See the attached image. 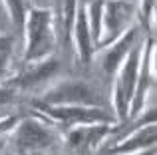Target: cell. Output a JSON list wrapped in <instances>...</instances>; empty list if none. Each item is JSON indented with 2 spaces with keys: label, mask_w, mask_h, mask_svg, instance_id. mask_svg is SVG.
<instances>
[{
  "label": "cell",
  "mask_w": 157,
  "mask_h": 155,
  "mask_svg": "<svg viewBox=\"0 0 157 155\" xmlns=\"http://www.w3.org/2000/svg\"><path fill=\"white\" fill-rule=\"evenodd\" d=\"M22 30H24V38H26L24 56H22L24 64L38 62V60L54 56L56 42H58V22L52 10L30 6L26 12Z\"/></svg>",
  "instance_id": "6da1fadb"
},
{
  "label": "cell",
  "mask_w": 157,
  "mask_h": 155,
  "mask_svg": "<svg viewBox=\"0 0 157 155\" xmlns=\"http://www.w3.org/2000/svg\"><path fill=\"white\" fill-rule=\"evenodd\" d=\"M143 42L145 38H139L131 46L129 54L113 74V96H111V105H113V115L117 123H127L129 119V104L137 84V72H139V60L143 52Z\"/></svg>",
  "instance_id": "7a4b0ae2"
},
{
  "label": "cell",
  "mask_w": 157,
  "mask_h": 155,
  "mask_svg": "<svg viewBox=\"0 0 157 155\" xmlns=\"http://www.w3.org/2000/svg\"><path fill=\"white\" fill-rule=\"evenodd\" d=\"M8 141L14 145L16 153H46L56 141V131L42 115H26L20 117L8 133Z\"/></svg>",
  "instance_id": "3957f363"
},
{
  "label": "cell",
  "mask_w": 157,
  "mask_h": 155,
  "mask_svg": "<svg viewBox=\"0 0 157 155\" xmlns=\"http://www.w3.org/2000/svg\"><path fill=\"white\" fill-rule=\"evenodd\" d=\"M38 115L48 119L52 125H62L70 129L82 123H117L115 115L104 105H44L34 104Z\"/></svg>",
  "instance_id": "277c9868"
},
{
  "label": "cell",
  "mask_w": 157,
  "mask_h": 155,
  "mask_svg": "<svg viewBox=\"0 0 157 155\" xmlns=\"http://www.w3.org/2000/svg\"><path fill=\"white\" fill-rule=\"evenodd\" d=\"M32 104L44 105H104L100 92L86 80H62L52 84L36 97Z\"/></svg>",
  "instance_id": "5b68a950"
},
{
  "label": "cell",
  "mask_w": 157,
  "mask_h": 155,
  "mask_svg": "<svg viewBox=\"0 0 157 155\" xmlns=\"http://www.w3.org/2000/svg\"><path fill=\"white\" fill-rule=\"evenodd\" d=\"M135 16H137V2H131V0H104L100 40H98L96 50L109 46L125 30H129L135 22Z\"/></svg>",
  "instance_id": "8992f818"
},
{
  "label": "cell",
  "mask_w": 157,
  "mask_h": 155,
  "mask_svg": "<svg viewBox=\"0 0 157 155\" xmlns=\"http://www.w3.org/2000/svg\"><path fill=\"white\" fill-rule=\"evenodd\" d=\"M153 46H155L153 36H147L145 42H143L141 60H139L137 84H135V92H133V97H131V104H129V119H133L135 115H139L145 109L147 97L153 92V84H155V62H153L155 48Z\"/></svg>",
  "instance_id": "52a82bcc"
},
{
  "label": "cell",
  "mask_w": 157,
  "mask_h": 155,
  "mask_svg": "<svg viewBox=\"0 0 157 155\" xmlns=\"http://www.w3.org/2000/svg\"><path fill=\"white\" fill-rule=\"evenodd\" d=\"M115 131V123H82L66 129V143L78 155H88L96 151L105 137Z\"/></svg>",
  "instance_id": "ba28073f"
},
{
  "label": "cell",
  "mask_w": 157,
  "mask_h": 155,
  "mask_svg": "<svg viewBox=\"0 0 157 155\" xmlns=\"http://www.w3.org/2000/svg\"><path fill=\"white\" fill-rule=\"evenodd\" d=\"M60 70V64L58 60L50 56V58H44L38 60V62H30V64H24L22 72L14 78V80L6 81L10 88L14 89H34V88H42L46 85L48 81L52 80L54 76L58 74Z\"/></svg>",
  "instance_id": "9c48e42d"
},
{
  "label": "cell",
  "mask_w": 157,
  "mask_h": 155,
  "mask_svg": "<svg viewBox=\"0 0 157 155\" xmlns=\"http://www.w3.org/2000/svg\"><path fill=\"white\" fill-rule=\"evenodd\" d=\"M155 139H157L155 121H151V123H143V125H135V129H131L127 135L119 137V139L111 145L109 153L111 155L139 153V151H143V149L155 147Z\"/></svg>",
  "instance_id": "30bf717a"
},
{
  "label": "cell",
  "mask_w": 157,
  "mask_h": 155,
  "mask_svg": "<svg viewBox=\"0 0 157 155\" xmlns=\"http://www.w3.org/2000/svg\"><path fill=\"white\" fill-rule=\"evenodd\" d=\"M139 38H141V32H139V28L133 24L129 30H125L117 40H113L109 46L101 48V68H104V72L107 76H113L115 72H117V68L121 66L125 56L129 54L131 46H133Z\"/></svg>",
  "instance_id": "8fae6325"
},
{
  "label": "cell",
  "mask_w": 157,
  "mask_h": 155,
  "mask_svg": "<svg viewBox=\"0 0 157 155\" xmlns=\"http://www.w3.org/2000/svg\"><path fill=\"white\" fill-rule=\"evenodd\" d=\"M72 46L76 48L78 60H82L84 64H88L92 60L94 52H96L90 24H88V14H86V0L78 2L76 20H74V26H72Z\"/></svg>",
  "instance_id": "7c38bea8"
},
{
  "label": "cell",
  "mask_w": 157,
  "mask_h": 155,
  "mask_svg": "<svg viewBox=\"0 0 157 155\" xmlns=\"http://www.w3.org/2000/svg\"><path fill=\"white\" fill-rule=\"evenodd\" d=\"M78 2L80 0H62V8H60V38L64 42V46L72 48V26L76 20V10H78Z\"/></svg>",
  "instance_id": "4fadbf2b"
},
{
  "label": "cell",
  "mask_w": 157,
  "mask_h": 155,
  "mask_svg": "<svg viewBox=\"0 0 157 155\" xmlns=\"http://www.w3.org/2000/svg\"><path fill=\"white\" fill-rule=\"evenodd\" d=\"M12 54H14V36L0 34V84H6Z\"/></svg>",
  "instance_id": "5bb4252c"
},
{
  "label": "cell",
  "mask_w": 157,
  "mask_h": 155,
  "mask_svg": "<svg viewBox=\"0 0 157 155\" xmlns=\"http://www.w3.org/2000/svg\"><path fill=\"white\" fill-rule=\"evenodd\" d=\"M4 6H6V12L8 16H10L12 24H14L16 28H20L22 30L24 26V20H26V12H28V0H2Z\"/></svg>",
  "instance_id": "9a60e30c"
},
{
  "label": "cell",
  "mask_w": 157,
  "mask_h": 155,
  "mask_svg": "<svg viewBox=\"0 0 157 155\" xmlns=\"http://www.w3.org/2000/svg\"><path fill=\"white\" fill-rule=\"evenodd\" d=\"M20 117L16 113H8V115L0 117V137H8V133L14 129V125L18 123Z\"/></svg>",
  "instance_id": "2e32d148"
},
{
  "label": "cell",
  "mask_w": 157,
  "mask_h": 155,
  "mask_svg": "<svg viewBox=\"0 0 157 155\" xmlns=\"http://www.w3.org/2000/svg\"><path fill=\"white\" fill-rule=\"evenodd\" d=\"M16 96H18V93H16L14 88H10L8 84H0V108L12 104V101L16 100Z\"/></svg>",
  "instance_id": "e0dca14e"
},
{
  "label": "cell",
  "mask_w": 157,
  "mask_h": 155,
  "mask_svg": "<svg viewBox=\"0 0 157 155\" xmlns=\"http://www.w3.org/2000/svg\"><path fill=\"white\" fill-rule=\"evenodd\" d=\"M131 155H155V147L143 149V151H139V153H131Z\"/></svg>",
  "instance_id": "ac0fdd59"
},
{
  "label": "cell",
  "mask_w": 157,
  "mask_h": 155,
  "mask_svg": "<svg viewBox=\"0 0 157 155\" xmlns=\"http://www.w3.org/2000/svg\"><path fill=\"white\" fill-rule=\"evenodd\" d=\"M8 141H6V137H0V153L4 151V145H6Z\"/></svg>",
  "instance_id": "d6986e66"
},
{
  "label": "cell",
  "mask_w": 157,
  "mask_h": 155,
  "mask_svg": "<svg viewBox=\"0 0 157 155\" xmlns=\"http://www.w3.org/2000/svg\"><path fill=\"white\" fill-rule=\"evenodd\" d=\"M16 155H44V153H16Z\"/></svg>",
  "instance_id": "ffe728a7"
},
{
  "label": "cell",
  "mask_w": 157,
  "mask_h": 155,
  "mask_svg": "<svg viewBox=\"0 0 157 155\" xmlns=\"http://www.w3.org/2000/svg\"><path fill=\"white\" fill-rule=\"evenodd\" d=\"M48 155H58V153H54V151H52V153H48Z\"/></svg>",
  "instance_id": "44dd1931"
},
{
  "label": "cell",
  "mask_w": 157,
  "mask_h": 155,
  "mask_svg": "<svg viewBox=\"0 0 157 155\" xmlns=\"http://www.w3.org/2000/svg\"><path fill=\"white\" fill-rule=\"evenodd\" d=\"M131 2H137V0H131Z\"/></svg>",
  "instance_id": "7402d4cb"
}]
</instances>
